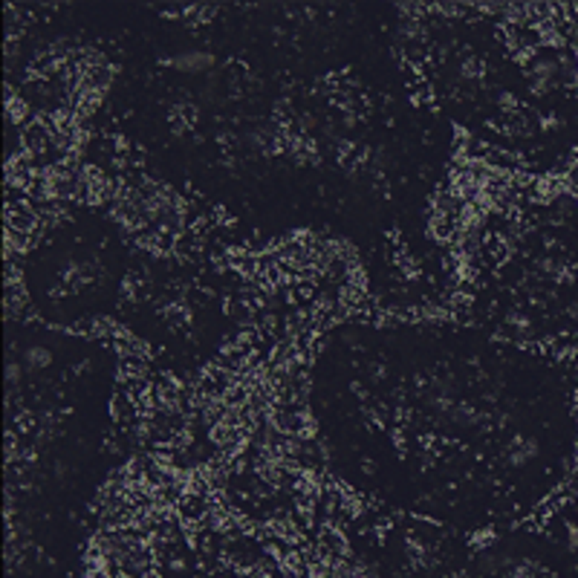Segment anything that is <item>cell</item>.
I'll use <instances>...</instances> for the list:
<instances>
[{
	"label": "cell",
	"mask_w": 578,
	"mask_h": 578,
	"mask_svg": "<svg viewBox=\"0 0 578 578\" xmlns=\"http://www.w3.org/2000/svg\"><path fill=\"white\" fill-rule=\"evenodd\" d=\"M171 64L174 67H183V70H205L208 64H212V55L191 50V53H183V55H174Z\"/></svg>",
	"instance_id": "cell-1"
},
{
	"label": "cell",
	"mask_w": 578,
	"mask_h": 578,
	"mask_svg": "<svg viewBox=\"0 0 578 578\" xmlns=\"http://www.w3.org/2000/svg\"><path fill=\"white\" fill-rule=\"evenodd\" d=\"M50 362H53V353L41 344H32L24 350V367H29V371H44Z\"/></svg>",
	"instance_id": "cell-2"
},
{
	"label": "cell",
	"mask_w": 578,
	"mask_h": 578,
	"mask_svg": "<svg viewBox=\"0 0 578 578\" xmlns=\"http://www.w3.org/2000/svg\"><path fill=\"white\" fill-rule=\"evenodd\" d=\"M532 454H535V448H532V445L518 442V445H515V451H512V460H515V463H523V460H529Z\"/></svg>",
	"instance_id": "cell-3"
},
{
	"label": "cell",
	"mask_w": 578,
	"mask_h": 578,
	"mask_svg": "<svg viewBox=\"0 0 578 578\" xmlns=\"http://www.w3.org/2000/svg\"><path fill=\"white\" fill-rule=\"evenodd\" d=\"M6 379H9V382H18V379H21V364H9Z\"/></svg>",
	"instance_id": "cell-4"
}]
</instances>
